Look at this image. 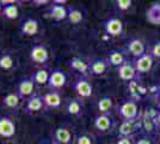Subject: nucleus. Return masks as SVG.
<instances>
[{"mask_svg": "<svg viewBox=\"0 0 160 144\" xmlns=\"http://www.w3.org/2000/svg\"><path fill=\"white\" fill-rule=\"evenodd\" d=\"M140 114L139 104L134 99H128L118 106V115L123 120H135L140 117Z\"/></svg>", "mask_w": 160, "mask_h": 144, "instance_id": "obj_1", "label": "nucleus"}, {"mask_svg": "<svg viewBox=\"0 0 160 144\" xmlns=\"http://www.w3.org/2000/svg\"><path fill=\"white\" fill-rule=\"evenodd\" d=\"M67 79H68V77H67L66 72L60 67H55L50 71L47 85L50 91H59L66 87Z\"/></svg>", "mask_w": 160, "mask_h": 144, "instance_id": "obj_2", "label": "nucleus"}, {"mask_svg": "<svg viewBox=\"0 0 160 144\" xmlns=\"http://www.w3.org/2000/svg\"><path fill=\"white\" fill-rule=\"evenodd\" d=\"M73 89L80 100L81 99H90L93 94L92 83L87 79V77H82V76H78L74 79Z\"/></svg>", "mask_w": 160, "mask_h": 144, "instance_id": "obj_3", "label": "nucleus"}, {"mask_svg": "<svg viewBox=\"0 0 160 144\" xmlns=\"http://www.w3.org/2000/svg\"><path fill=\"white\" fill-rule=\"evenodd\" d=\"M117 125L116 120L110 114H97L93 119V127L100 133L111 132Z\"/></svg>", "mask_w": 160, "mask_h": 144, "instance_id": "obj_4", "label": "nucleus"}, {"mask_svg": "<svg viewBox=\"0 0 160 144\" xmlns=\"http://www.w3.org/2000/svg\"><path fill=\"white\" fill-rule=\"evenodd\" d=\"M117 131H118L120 137H135L136 133L141 131L140 117L135 120H122Z\"/></svg>", "mask_w": 160, "mask_h": 144, "instance_id": "obj_5", "label": "nucleus"}, {"mask_svg": "<svg viewBox=\"0 0 160 144\" xmlns=\"http://www.w3.org/2000/svg\"><path fill=\"white\" fill-rule=\"evenodd\" d=\"M30 59L37 65H44L49 60V51L43 43H35L30 48Z\"/></svg>", "mask_w": 160, "mask_h": 144, "instance_id": "obj_6", "label": "nucleus"}, {"mask_svg": "<svg viewBox=\"0 0 160 144\" xmlns=\"http://www.w3.org/2000/svg\"><path fill=\"white\" fill-rule=\"evenodd\" d=\"M103 28H104V31H105L107 35L111 36V37H118V36L123 34L124 24H123V22L121 21L120 18L110 17V18L104 21Z\"/></svg>", "mask_w": 160, "mask_h": 144, "instance_id": "obj_7", "label": "nucleus"}, {"mask_svg": "<svg viewBox=\"0 0 160 144\" xmlns=\"http://www.w3.org/2000/svg\"><path fill=\"white\" fill-rule=\"evenodd\" d=\"M117 76L123 82H134L139 77V73L135 69L133 60H127L121 67H118L117 69Z\"/></svg>", "mask_w": 160, "mask_h": 144, "instance_id": "obj_8", "label": "nucleus"}, {"mask_svg": "<svg viewBox=\"0 0 160 144\" xmlns=\"http://www.w3.org/2000/svg\"><path fill=\"white\" fill-rule=\"evenodd\" d=\"M108 65L109 67H115V69H118L121 67L124 62L127 61V52L123 51V49H120V48H115V49H111L109 53H108L107 58Z\"/></svg>", "mask_w": 160, "mask_h": 144, "instance_id": "obj_9", "label": "nucleus"}, {"mask_svg": "<svg viewBox=\"0 0 160 144\" xmlns=\"http://www.w3.org/2000/svg\"><path fill=\"white\" fill-rule=\"evenodd\" d=\"M19 31L23 36H27V37L35 36L40 31V23L36 18L27 17V18H24L23 21L20 22Z\"/></svg>", "mask_w": 160, "mask_h": 144, "instance_id": "obj_10", "label": "nucleus"}, {"mask_svg": "<svg viewBox=\"0 0 160 144\" xmlns=\"http://www.w3.org/2000/svg\"><path fill=\"white\" fill-rule=\"evenodd\" d=\"M47 16L54 22L66 21L68 17V7L65 5H58L52 1L47 11Z\"/></svg>", "mask_w": 160, "mask_h": 144, "instance_id": "obj_11", "label": "nucleus"}, {"mask_svg": "<svg viewBox=\"0 0 160 144\" xmlns=\"http://www.w3.org/2000/svg\"><path fill=\"white\" fill-rule=\"evenodd\" d=\"M35 90V82L31 77H23L20 78L17 84V94L20 96V99H29L31 97Z\"/></svg>", "mask_w": 160, "mask_h": 144, "instance_id": "obj_12", "label": "nucleus"}, {"mask_svg": "<svg viewBox=\"0 0 160 144\" xmlns=\"http://www.w3.org/2000/svg\"><path fill=\"white\" fill-rule=\"evenodd\" d=\"M52 141L54 144H72L74 141L71 130L66 126H59L56 127L53 133Z\"/></svg>", "mask_w": 160, "mask_h": 144, "instance_id": "obj_13", "label": "nucleus"}, {"mask_svg": "<svg viewBox=\"0 0 160 144\" xmlns=\"http://www.w3.org/2000/svg\"><path fill=\"white\" fill-rule=\"evenodd\" d=\"M134 65L135 69L138 71L139 75H143V73H148L154 65V58L149 53H146L138 59H134Z\"/></svg>", "mask_w": 160, "mask_h": 144, "instance_id": "obj_14", "label": "nucleus"}, {"mask_svg": "<svg viewBox=\"0 0 160 144\" xmlns=\"http://www.w3.org/2000/svg\"><path fill=\"white\" fill-rule=\"evenodd\" d=\"M126 46H127V52L130 55H133L134 59H138V58H140V56H142V55H145L147 53L146 45L140 39L133 37V39L128 40Z\"/></svg>", "mask_w": 160, "mask_h": 144, "instance_id": "obj_15", "label": "nucleus"}, {"mask_svg": "<svg viewBox=\"0 0 160 144\" xmlns=\"http://www.w3.org/2000/svg\"><path fill=\"white\" fill-rule=\"evenodd\" d=\"M88 67H90V75L100 77V76L107 75L109 65L107 60L103 58H92L88 61Z\"/></svg>", "mask_w": 160, "mask_h": 144, "instance_id": "obj_16", "label": "nucleus"}, {"mask_svg": "<svg viewBox=\"0 0 160 144\" xmlns=\"http://www.w3.org/2000/svg\"><path fill=\"white\" fill-rule=\"evenodd\" d=\"M68 65H69V69L79 73V76H82V77H88L90 76V67H88V61H86L85 59L80 58V56H73L69 61H68Z\"/></svg>", "mask_w": 160, "mask_h": 144, "instance_id": "obj_17", "label": "nucleus"}, {"mask_svg": "<svg viewBox=\"0 0 160 144\" xmlns=\"http://www.w3.org/2000/svg\"><path fill=\"white\" fill-rule=\"evenodd\" d=\"M16 124L8 117H0V137L12 138L16 135Z\"/></svg>", "mask_w": 160, "mask_h": 144, "instance_id": "obj_18", "label": "nucleus"}, {"mask_svg": "<svg viewBox=\"0 0 160 144\" xmlns=\"http://www.w3.org/2000/svg\"><path fill=\"white\" fill-rule=\"evenodd\" d=\"M44 107L48 109H56L60 108L62 104V96L59 91H48L42 95Z\"/></svg>", "mask_w": 160, "mask_h": 144, "instance_id": "obj_19", "label": "nucleus"}, {"mask_svg": "<svg viewBox=\"0 0 160 144\" xmlns=\"http://www.w3.org/2000/svg\"><path fill=\"white\" fill-rule=\"evenodd\" d=\"M65 109H66L67 114H69L72 117H80L84 114V104L80 99L71 97L66 101Z\"/></svg>", "mask_w": 160, "mask_h": 144, "instance_id": "obj_20", "label": "nucleus"}, {"mask_svg": "<svg viewBox=\"0 0 160 144\" xmlns=\"http://www.w3.org/2000/svg\"><path fill=\"white\" fill-rule=\"evenodd\" d=\"M43 107H44V103H43L42 96L32 95L25 101L24 113H27V114H33V113H37V112L42 110Z\"/></svg>", "mask_w": 160, "mask_h": 144, "instance_id": "obj_21", "label": "nucleus"}, {"mask_svg": "<svg viewBox=\"0 0 160 144\" xmlns=\"http://www.w3.org/2000/svg\"><path fill=\"white\" fill-rule=\"evenodd\" d=\"M68 22L73 25H78L85 19V12L78 6H68Z\"/></svg>", "mask_w": 160, "mask_h": 144, "instance_id": "obj_22", "label": "nucleus"}, {"mask_svg": "<svg viewBox=\"0 0 160 144\" xmlns=\"http://www.w3.org/2000/svg\"><path fill=\"white\" fill-rule=\"evenodd\" d=\"M49 76H50V71L47 67H40V69H36L35 71H32V73H31L30 77L32 78L35 84L44 85V84H48Z\"/></svg>", "mask_w": 160, "mask_h": 144, "instance_id": "obj_23", "label": "nucleus"}, {"mask_svg": "<svg viewBox=\"0 0 160 144\" xmlns=\"http://www.w3.org/2000/svg\"><path fill=\"white\" fill-rule=\"evenodd\" d=\"M113 107V100L110 96H102L97 101L98 114H110Z\"/></svg>", "mask_w": 160, "mask_h": 144, "instance_id": "obj_24", "label": "nucleus"}, {"mask_svg": "<svg viewBox=\"0 0 160 144\" xmlns=\"http://www.w3.org/2000/svg\"><path fill=\"white\" fill-rule=\"evenodd\" d=\"M147 21L153 25H160V3L153 4L148 7L146 12Z\"/></svg>", "mask_w": 160, "mask_h": 144, "instance_id": "obj_25", "label": "nucleus"}, {"mask_svg": "<svg viewBox=\"0 0 160 144\" xmlns=\"http://www.w3.org/2000/svg\"><path fill=\"white\" fill-rule=\"evenodd\" d=\"M20 96L17 94V91L14 93H8L7 95L2 97V104L7 108H17L20 103Z\"/></svg>", "mask_w": 160, "mask_h": 144, "instance_id": "obj_26", "label": "nucleus"}, {"mask_svg": "<svg viewBox=\"0 0 160 144\" xmlns=\"http://www.w3.org/2000/svg\"><path fill=\"white\" fill-rule=\"evenodd\" d=\"M2 16L7 19H17L19 17V8L16 4L5 5L2 10Z\"/></svg>", "mask_w": 160, "mask_h": 144, "instance_id": "obj_27", "label": "nucleus"}, {"mask_svg": "<svg viewBox=\"0 0 160 144\" xmlns=\"http://www.w3.org/2000/svg\"><path fill=\"white\" fill-rule=\"evenodd\" d=\"M73 144H96V137L91 133L82 132L74 137Z\"/></svg>", "mask_w": 160, "mask_h": 144, "instance_id": "obj_28", "label": "nucleus"}, {"mask_svg": "<svg viewBox=\"0 0 160 144\" xmlns=\"http://www.w3.org/2000/svg\"><path fill=\"white\" fill-rule=\"evenodd\" d=\"M14 66L13 56L8 53H2L0 55V70H11Z\"/></svg>", "mask_w": 160, "mask_h": 144, "instance_id": "obj_29", "label": "nucleus"}, {"mask_svg": "<svg viewBox=\"0 0 160 144\" xmlns=\"http://www.w3.org/2000/svg\"><path fill=\"white\" fill-rule=\"evenodd\" d=\"M134 144H155V142H154L152 136L142 133L139 137H135V143Z\"/></svg>", "mask_w": 160, "mask_h": 144, "instance_id": "obj_30", "label": "nucleus"}, {"mask_svg": "<svg viewBox=\"0 0 160 144\" xmlns=\"http://www.w3.org/2000/svg\"><path fill=\"white\" fill-rule=\"evenodd\" d=\"M116 4L120 11H127L132 7V0H117Z\"/></svg>", "mask_w": 160, "mask_h": 144, "instance_id": "obj_31", "label": "nucleus"}, {"mask_svg": "<svg viewBox=\"0 0 160 144\" xmlns=\"http://www.w3.org/2000/svg\"><path fill=\"white\" fill-rule=\"evenodd\" d=\"M149 54L152 55L154 59L160 60V40H158V41L152 46V49H151V53H149Z\"/></svg>", "mask_w": 160, "mask_h": 144, "instance_id": "obj_32", "label": "nucleus"}, {"mask_svg": "<svg viewBox=\"0 0 160 144\" xmlns=\"http://www.w3.org/2000/svg\"><path fill=\"white\" fill-rule=\"evenodd\" d=\"M135 143V137H120L113 144H134Z\"/></svg>", "mask_w": 160, "mask_h": 144, "instance_id": "obj_33", "label": "nucleus"}, {"mask_svg": "<svg viewBox=\"0 0 160 144\" xmlns=\"http://www.w3.org/2000/svg\"><path fill=\"white\" fill-rule=\"evenodd\" d=\"M32 4L35 6H43V5L52 4V1H49V0H33Z\"/></svg>", "mask_w": 160, "mask_h": 144, "instance_id": "obj_34", "label": "nucleus"}, {"mask_svg": "<svg viewBox=\"0 0 160 144\" xmlns=\"http://www.w3.org/2000/svg\"><path fill=\"white\" fill-rule=\"evenodd\" d=\"M155 125H157L158 130H160V110L158 112V114H157V117H155Z\"/></svg>", "mask_w": 160, "mask_h": 144, "instance_id": "obj_35", "label": "nucleus"}, {"mask_svg": "<svg viewBox=\"0 0 160 144\" xmlns=\"http://www.w3.org/2000/svg\"><path fill=\"white\" fill-rule=\"evenodd\" d=\"M53 3L58 4V5H65V4H67L66 0H53Z\"/></svg>", "mask_w": 160, "mask_h": 144, "instance_id": "obj_36", "label": "nucleus"}, {"mask_svg": "<svg viewBox=\"0 0 160 144\" xmlns=\"http://www.w3.org/2000/svg\"><path fill=\"white\" fill-rule=\"evenodd\" d=\"M38 144H54V142L50 141V139H42Z\"/></svg>", "mask_w": 160, "mask_h": 144, "instance_id": "obj_37", "label": "nucleus"}, {"mask_svg": "<svg viewBox=\"0 0 160 144\" xmlns=\"http://www.w3.org/2000/svg\"><path fill=\"white\" fill-rule=\"evenodd\" d=\"M2 10H4V6H2L1 3H0V14H2Z\"/></svg>", "mask_w": 160, "mask_h": 144, "instance_id": "obj_38", "label": "nucleus"}, {"mask_svg": "<svg viewBox=\"0 0 160 144\" xmlns=\"http://www.w3.org/2000/svg\"><path fill=\"white\" fill-rule=\"evenodd\" d=\"M158 137H159V141H160V130L158 131Z\"/></svg>", "mask_w": 160, "mask_h": 144, "instance_id": "obj_39", "label": "nucleus"}, {"mask_svg": "<svg viewBox=\"0 0 160 144\" xmlns=\"http://www.w3.org/2000/svg\"><path fill=\"white\" fill-rule=\"evenodd\" d=\"M159 99H160V90H159Z\"/></svg>", "mask_w": 160, "mask_h": 144, "instance_id": "obj_40", "label": "nucleus"}, {"mask_svg": "<svg viewBox=\"0 0 160 144\" xmlns=\"http://www.w3.org/2000/svg\"><path fill=\"white\" fill-rule=\"evenodd\" d=\"M111 144H113V143H111Z\"/></svg>", "mask_w": 160, "mask_h": 144, "instance_id": "obj_41", "label": "nucleus"}]
</instances>
